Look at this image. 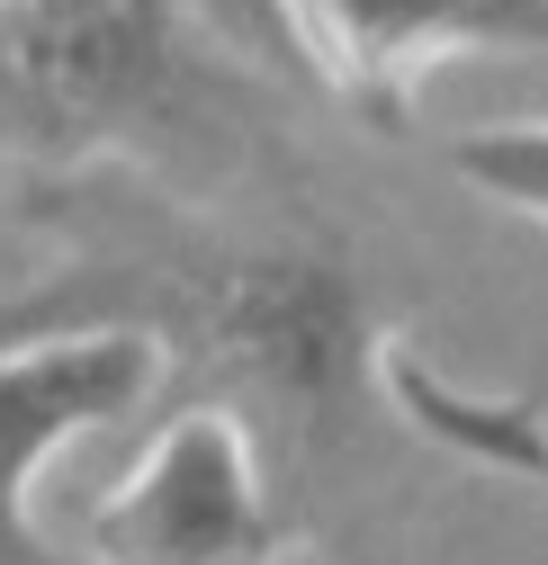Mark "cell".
I'll return each instance as SVG.
<instances>
[{"instance_id":"1","label":"cell","mask_w":548,"mask_h":565,"mask_svg":"<svg viewBox=\"0 0 548 565\" xmlns=\"http://www.w3.org/2000/svg\"><path fill=\"white\" fill-rule=\"evenodd\" d=\"M54 332H145L162 350V395L234 413L288 512L324 467L360 449L396 360L360 269L333 243H171L63 260L45 288L0 297V350Z\"/></svg>"},{"instance_id":"2","label":"cell","mask_w":548,"mask_h":565,"mask_svg":"<svg viewBox=\"0 0 548 565\" xmlns=\"http://www.w3.org/2000/svg\"><path fill=\"white\" fill-rule=\"evenodd\" d=\"M234 82L217 73L189 0H0V162L171 171L225 145Z\"/></svg>"},{"instance_id":"3","label":"cell","mask_w":548,"mask_h":565,"mask_svg":"<svg viewBox=\"0 0 548 565\" xmlns=\"http://www.w3.org/2000/svg\"><path fill=\"white\" fill-rule=\"evenodd\" d=\"M297 512L261 440L217 404H171L99 503L82 512V565H280Z\"/></svg>"},{"instance_id":"4","label":"cell","mask_w":548,"mask_h":565,"mask_svg":"<svg viewBox=\"0 0 548 565\" xmlns=\"http://www.w3.org/2000/svg\"><path fill=\"white\" fill-rule=\"evenodd\" d=\"M306 45L315 82L369 117L404 126L450 54H548V0H270Z\"/></svg>"},{"instance_id":"5","label":"cell","mask_w":548,"mask_h":565,"mask_svg":"<svg viewBox=\"0 0 548 565\" xmlns=\"http://www.w3.org/2000/svg\"><path fill=\"white\" fill-rule=\"evenodd\" d=\"M154 386L162 350L145 332H54L0 350V565H73L28 521V484L63 440L145 413Z\"/></svg>"},{"instance_id":"6","label":"cell","mask_w":548,"mask_h":565,"mask_svg":"<svg viewBox=\"0 0 548 565\" xmlns=\"http://www.w3.org/2000/svg\"><path fill=\"white\" fill-rule=\"evenodd\" d=\"M387 395L414 413L432 440L476 449V458H495V467H513V476L548 484V431H539L521 404H467V395H450V386H441L432 369H414V360H387Z\"/></svg>"},{"instance_id":"7","label":"cell","mask_w":548,"mask_h":565,"mask_svg":"<svg viewBox=\"0 0 548 565\" xmlns=\"http://www.w3.org/2000/svg\"><path fill=\"white\" fill-rule=\"evenodd\" d=\"M450 171L476 198H495V206H513V216L548 225V117L539 126H476V135H459Z\"/></svg>"}]
</instances>
